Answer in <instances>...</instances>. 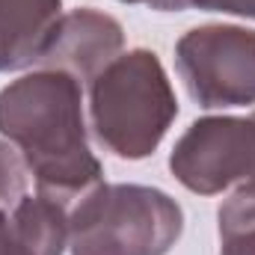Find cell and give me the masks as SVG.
I'll list each match as a JSON object with an SVG mask.
<instances>
[{
  "label": "cell",
  "mask_w": 255,
  "mask_h": 255,
  "mask_svg": "<svg viewBox=\"0 0 255 255\" xmlns=\"http://www.w3.org/2000/svg\"><path fill=\"white\" fill-rule=\"evenodd\" d=\"M0 136H6L42 196L68 202L101 184V163L89 148L83 92L74 77L39 68L0 89Z\"/></svg>",
  "instance_id": "cell-1"
},
{
  "label": "cell",
  "mask_w": 255,
  "mask_h": 255,
  "mask_svg": "<svg viewBox=\"0 0 255 255\" xmlns=\"http://www.w3.org/2000/svg\"><path fill=\"white\" fill-rule=\"evenodd\" d=\"M178 116L166 68L148 48L119 54L89 83V122L95 139L122 160L154 154Z\"/></svg>",
  "instance_id": "cell-2"
},
{
  "label": "cell",
  "mask_w": 255,
  "mask_h": 255,
  "mask_svg": "<svg viewBox=\"0 0 255 255\" xmlns=\"http://www.w3.org/2000/svg\"><path fill=\"white\" fill-rule=\"evenodd\" d=\"M184 232V211L145 184H98L68 217L71 255H166Z\"/></svg>",
  "instance_id": "cell-3"
},
{
  "label": "cell",
  "mask_w": 255,
  "mask_h": 255,
  "mask_svg": "<svg viewBox=\"0 0 255 255\" xmlns=\"http://www.w3.org/2000/svg\"><path fill=\"white\" fill-rule=\"evenodd\" d=\"M175 65L205 110L255 104V30L238 24H205L175 45Z\"/></svg>",
  "instance_id": "cell-4"
},
{
  "label": "cell",
  "mask_w": 255,
  "mask_h": 255,
  "mask_svg": "<svg viewBox=\"0 0 255 255\" xmlns=\"http://www.w3.org/2000/svg\"><path fill=\"white\" fill-rule=\"evenodd\" d=\"M169 169L190 193L217 196L255 184V113L196 119L169 154Z\"/></svg>",
  "instance_id": "cell-5"
},
{
  "label": "cell",
  "mask_w": 255,
  "mask_h": 255,
  "mask_svg": "<svg viewBox=\"0 0 255 255\" xmlns=\"http://www.w3.org/2000/svg\"><path fill=\"white\" fill-rule=\"evenodd\" d=\"M122 45H125L122 24L107 12L83 6L60 15L36 65L63 71L77 83H92L122 54Z\"/></svg>",
  "instance_id": "cell-6"
},
{
  "label": "cell",
  "mask_w": 255,
  "mask_h": 255,
  "mask_svg": "<svg viewBox=\"0 0 255 255\" xmlns=\"http://www.w3.org/2000/svg\"><path fill=\"white\" fill-rule=\"evenodd\" d=\"M68 217L63 202L42 193L24 196L0 223V255H63Z\"/></svg>",
  "instance_id": "cell-7"
},
{
  "label": "cell",
  "mask_w": 255,
  "mask_h": 255,
  "mask_svg": "<svg viewBox=\"0 0 255 255\" xmlns=\"http://www.w3.org/2000/svg\"><path fill=\"white\" fill-rule=\"evenodd\" d=\"M63 0H0V71H18L39 63Z\"/></svg>",
  "instance_id": "cell-8"
},
{
  "label": "cell",
  "mask_w": 255,
  "mask_h": 255,
  "mask_svg": "<svg viewBox=\"0 0 255 255\" xmlns=\"http://www.w3.org/2000/svg\"><path fill=\"white\" fill-rule=\"evenodd\" d=\"M220 255H255V190H235L220 214Z\"/></svg>",
  "instance_id": "cell-9"
},
{
  "label": "cell",
  "mask_w": 255,
  "mask_h": 255,
  "mask_svg": "<svg viewBox=\"0 0 255 255\" xmlns=\"http://www.w3.org/2000/svg\"><path fill=\"white\" fill-rule=\"evenodd\" d=\"M27 196V166L12 142L0 139V214H9Z\"/></svg>",
  "instance_id": "cell-10"
},
{
  "label": "cell",
  "mask_w": 255,
  "mask_h": 255,
  "mask_svg": "<svg viewBox=\"0 0 255 255\" xmlns=\"http://www.w3.org/2000/svg\"><path fill=\"white\" fill-rule=\"evenodd\" d=\"M157 12H181V9H202V12H229L255 21V0H148Z\"/></svg>",
  "instance_id": "cell-11"
},
{
  "label": "cell",
  "mask_w": 255,
  "mask_h": 255,
  "mask_svg": "<svg viewBox=\"0 0 255 255\" xmlns=\"http://www.w3.org/2000/svg\"><path fill=\"white\" fill-rule=\"evenodd\" d=\"M122 3H148V0H122Z\"/></svg>",
  "instance_id": "cell-12"
},
{
  "label": "cell",
  "mask_w": 255,
  "mask_h": 255,
  "mask_svg": "<svg viewBox=\"0 0 255 255\" xmlns=\"http://www.w3.org/2000/svg\"><path fill=\"white\" fill-rule=\"evenodd\" d=\"M238 190H255V184H250V187H238Z\"/></svg>",
  "instance_id": "cell-13"
}]
</instances>
